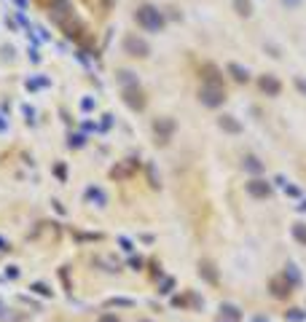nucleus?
<instances>
[{
    "instance_id": "nucleus-8",
    "label": "nucleus",
    "mask_w": 306,
    "mask_h": 322,
    "mask_svg": "<svg viewBox=\"0 0 306 322\" xmlns=\"http://www.w3.org/2000/svg\"><path fill=\"white\" fill-rule=\"evenodd\" d=\"M220 129H226V132H231V134H239L242 132V124L236 118H231V116H220Z\"/></svg>"
},
{
    "instance_id": "nucleus-6",
    "label": "nucleus",
    "mask_w": 306,
    "mask_h": 322,
    "mask_svg": "<svg viewBox=\"0 0 306 322\" xmlns=\"http://www.w3.org/2000/svg\"><path fill=\"white\" fill-rule=\"evenodd\" d=\"M258 89L263 91V94H269V97H277L282 91V83H280V78H274V76H260L258 78Z\"/></svg>"
},
{
    "instance_id": "nucleus-4",
    "label": "nucleus",
    "mask_w": 306,
    "mask_h": 322,
    "mask_svg": "<svg viewBox=\"0 0 306 322\" xmlns=\"http://www.w3.org/2000/svg\"><path fill=\"white\" fill-rule=\"evenodd\" d=\"M124 51L129 56H148V43L137 35H127L124 38Z\"/></svg>"
},
{
    "instance_id": "nucleus-13",
    "label": "nucleus",
    "mask_w": 306,
    "mask_h": 322,
    "mask_svg": "<svg viewBox=\"0 0 306 322\" xmlns=\"http://www.w3.org/2000/svg\"><path fill=\"white\" fill-rule=\"evenodd\" d=\"M234 8H236V14H239V16H250L253 14L250 0H234Z\"/></svg>"
},
{
    "instance_id": "nucleus-16",
    "label": "nucleus",
    "mask_w": 306,
    "mask_h": 322,
    "mask_svg": "<svg viewBox=\"0 0 306 322\" xmlns=\"http://www.w3.org/2000/svg\"><path fill=\"white\" fill-rule=\"evenodd\" d=\"M70 145H73V148H76V145H83V137H81V134H78V137H73V142H70Z\"/></svg>"
},
{
    "instance_id": "nucleus-10",
    "label": "nucleus",
    "mask_w": 306,
    "mask_h": 322,
    "mask_svg": "<svg viewBox=\"0 0 306 322\" xmlns=\"http://www.w3.org/2000/svg\"><path fill=\"white\" fill-rule=\"evenodd\" d=\"M204 83H212V86H220V73L215 65H207L204 67Z\"/></svg>"
},
{
    "instance_id": "nucleus-12",
    "label": "nucleus",
    "mask_w": 306,
    "mask_h": 322,
    "mask_svg": "<svg viewBox=\"0 0 306 322\" xmlns=\"http://www.w3.org/2000/svg\"><path fill=\"white\" fill-rule=\"evenodd\" d=\"M118 80L124 83V89H129V86H137V78H134L132 70H121V73H118Z\"/></svg>"
},
{
    "instance_id": "nucleus-11",
    "label": "nucleus",
    "mask_w": 306,
    "mask_h": 322,
    "mask_svg": "<svg viewBox=\"0 0 306 322\" xmlns=\"http://www.w3.org/2000/svg\"><path fill=\"white\" fill-rule=\"evenodd\" d=\"M247 191H250L253 196H266V193H269V183H263V180H253L250 186H247Z\"/></svg>"
},
{
    "instance_id": "nucleus-1",
    "label": "nucleus",
    "mask_w": 306,
    "mask_h": 322,
    "mask_svg": "<svg viewBox=\"0 0 306 322\" xmlns=\"http://www.w3.org/2000/svg\"><path fill=\"white\" fill-rule=\"evenodd\" d=\"M137 22L143 25V30H148V32H158L164 27L161 11L153 8V5H140L137 8Z\"/></svg>"
},
{
    "instance_id": "nucleus-14",
    "label": "nucleus",
    "mask_w": 306,
    "mask_h": 322,
    "mask_svg": "<svg viewBox=\"0 0 306 322\" xmlns=\"http://www.w3.org/2000/svg\"><path fill=\"white\" fill-rule=\"evenodd\" d=\"M245 169H247V172H255V175H258V172L263 169V166L258 164V159H245Z\"/></svg>"
},
{
    "instance_id": "nucleus-5",
    "label": "nucleus",
    "mask_w": 306,
    "mask_h": 322,
    "mask_svg": "<svg viewBox=\"0 0 306 322\" xmlns=\"http://www.w3.org/2000/svg\"><path fill=\"white\" fill-rule=\"evenodd\" d=\"M153 132H156V140H158V142L172 140V134H175V121H172V118H156V121H153Z\"/></svg>"
},
{
    "instance_id": "nucleus-9",
    "label": "nucleus",
    "mask_w": 306,
    "mask_h": 322,
    "mask_svg": "<svg viewBox=\"0 0 306 322\" xmlns=\"http://www.w3.org/2000/svg\"><path fill=\"white\" fill-rule=\"evenodd\" d=\"M229 73L234 76V80H239V83H245V80L250 78V73H247L242 65H236V62H229Z\"/></svg>"
},
{
    "instance_id": "nucleus-18",
    "label": "nucleus",
    "mask_w": 306,
    "mask_h": 322,
    "mask_svg": "<svg viewBox=\"0 0 306 322\" xmlns=\"http://www.w3.org/2000/svg\"><path fill=\"white\" fill-rule=\"evenodd\" d=\"M285 5H301V0H282Z\"/></svg>"
},
{
    "instance_id": "nucleus-17",
    "label": "nucleus",
    "mask_w": 306,
    "mask_h": 322,
    "mask_svg": "<svg viewBox=\"0 0 306 322\" xmlns=\"http://www.w3.org/2000/svg\"><path fill=\"white\" fill-rule=\"evenodd\" d=\"M296 83H298V89H301V91H306V80L304 78H296Z\"/></svg>"
},
{
    "instance_id": "nucleus-3",
    "label": "nucleus",
    "mask_w": 306,
    "mask_h": 322,
    "mask_svg": "<svg viewBox=\"0 0 306 322\" xmlns=\"http://www.w3.org/2000/svg\"><path fill=\"white\" fill-rule=\"evenodd\" d=\"M121 97L132 110H143L145 107V94L140 91V86H129V89H121Z\"/></svg>"
},
{
    "instance_id": "nucleus-15",
    "label": "nucleus",
    "mask_w": 306,
    "mask_h": 322,
    "mask_svg": "<svg viewBox=\"0 0 306 322\" xmlns=\"http://www.w3.org/2000/svg\"><path fill=\"white\" fill-rule=\"evenodd\" d=\"M296 237L301 239V242H306V228H304V226H298V228H296Z\"/></svg>"
},
{
    "instance_id": "nucleus-2",
    "label": "nucleus",
    "mask_w": 306,
    "mask_h": 322,
    "mask_svg": "<svg viewBox=\"0 0 306 322\" xmlns=\"http://www.w3.org/2000/svg\"><path fill=\"white\" fill-rule=\"evenodd\" d=\"M199 97H202V102L207 107H220L223 105V100H226L223 97V86H212V83H204Z\"/></svg>"
},
{
    "instance_id": "nucleus-7",
    "label": "nucleus",
    "mask_w": 306,
    "mask_h": 322,
    "mask_svg": "<svg viewBox=\"0 0 306 322\" xmlns=\"http://www.w3.org/2000/svg\"><path fill=\"white\" fill-rule=\"evenodd\" d=\"M62 30H65V35L70 38V40H81V38H83V25H81V22H76V19L65 22V25H62Z\"/></svg>"
}]
</instances>
